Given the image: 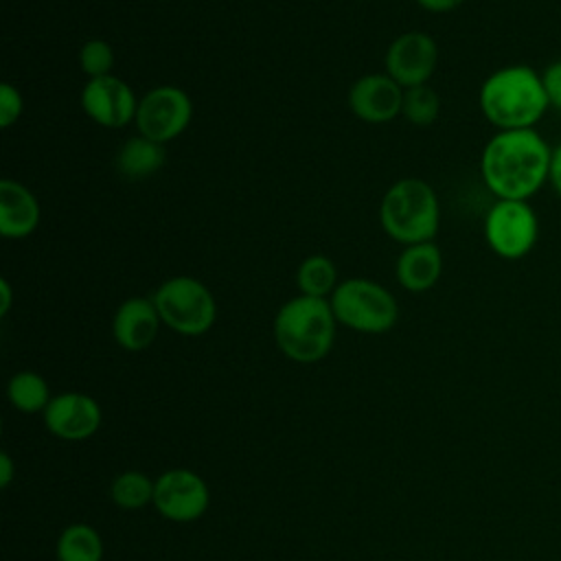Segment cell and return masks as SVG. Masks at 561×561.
Returning a JSON list of instances; mask_svg holds the SVG:
<instances>
[{"label": "cell", "mask_w": 561, "mask_h": 561, "mask_svg": "<svg viewBox=\"0 0 561 561\" xmlns=\"http://www.w3.org/2000/svg\"><path fill=\"white\" fill-rule=\"evenodd\" d=\"M552 147L533 129H504L489 138L480 173L497 199H530L550 175Z\"/></svg>", "instance_id": "1"}, {"label": "cell", "mask_w": 561, "mask_h": 561, "mask_svg": "<svg viewBox=\"0 0 561 561\" xmlns=\"http://www.w3.org/2000/svg\"><path fill=\"white\" fill-rule=\"evenodd\" d=\"M548 107L543 77L528 64L502 66L480 85V110L500 131L533 129Z\"/></svg>", "instance_id": "2"}, {"label": "cell", "mask_w": 561, "mask_h": 561, "mask_svg": "<svg viewBox=\"0 0 561 561\" xmlns=\"http://www.w3.org/2000/svg\"><path fill=\"white\" fill-rule=\"evenodd\" d=\"M335 313L327 298L296 296L274 318V340L280 353L298 364H313L329 355L335 342Z\"/></svg>", "instance_id": "3"}, {"label": "cell", "mask_w": 561, "mask_h": 561, "mask_svg": "<svg viewBox=\"0 0 561 561\" xmlns=\"http://www.w3.org/2000/svg\"><path fill=\"white\" fill-rule=\"evenodd\" d=\"M379 221L386 234L399 243L432 241L440 221L438 197L427 182L403 178L386 191L379 204Z\"/></svg>", "instance_id": "4"}, {"label": "cell", "mask_w": 561, "mask_h": 561, "mask_svg": "<svg viewBox=\"0 0 561 561\" xmlns=\"http://www.w3.org/2000/svg\"><path fill=\"white\" fill-rule=\"evenodd\" d=\"M335 320L359 333H386L399 318L394 296L368 278H348L331 294Z\"/></svg>", "instance_id": "5"}, {"label": "cell", "mask_w": 561, "mask_h": 561, "mask_svg": "<svg viewBox=\"0 0 561 561\" xmlns=\"http://www.w3.org/2000/svg\"><path fill=\"white\" fill-rule=\"evenodd\" d=\"M153 305L162 324L180 335H202L217 318L213 291L193 276H173L164 280L153 294Z\"/></svg>", "instance_id": "6"}, {"label": "cell", "mask_w": 561, "mask_h": 561, "mask_svg": "<svg viewBox=\"0 0 561 561\" xmlns=\"http://www.w3.org/2000/svg\"><path fill=\"white\" fill-rule=\"evenodd\" d=\"M484 239L500 259H524L539 239L535 208L526 199H497L484 217Z\"/></svg>", "instance_id": "7"}, {"label": "cell", "mask_w": 561, "mask_h": 561, "mask_svg": "<svg viewBox=\"0 0 561 561\" xmlns=\"http://www.w3.org/2000/svg\"><path fill=\"white\" fill-rule=\"evenodd\" d=\"M193 118V103L188 94L175 85H158L138 101L136 127L142 136L156 142L178 138Z\"/></svg>", "instance_id": "8"}, {"label": "cell", "mask_w": 561, "mask_h": 561, "mask_svg": "<svg viewBox=\"0 0 561 561\" xmlns=\"http://www.w3.org/2000/svg\"><path fill=\"white\" fill-rule=\"evenodd\" d=\"M210 504L208 484L193 469L175 467L167 469L156 478L153 484V506L171 522H195Z\"/></svg>", "instance_id": "9"}, {"label": "cell", "mask_w": 561, "mask_h": 561, "mask_svg": "<svg viewBox=\"0 0 561 561\" xmlns=\"http://www.w3.org/2000/svg\"><path fill=\"white\" fill-rule=\"evenodd\" d=\"M438 66L436 42L421 31L399 35L386 50V75H390L403 90L425 85Z\"/></svg>", "instance_id": "10"}, {"label": "cell", "mask_w": 561, "mask_h": 561, "mask_svg": "<svg viewBox=\"0 0 561 561\" xmlns=\"http://www.w3.org/2000/svg\"><path fill=\"white\" fill-rule=\"evenodd\" d=\"M101 405L96 399L83 392H61L55 394L44 410L46 430L70 443L92 438L101 427Z\"/></svg>", "instance_id": "11"}, {"label": "cell", "mask_w": 561, "mask_h": 561, "mask_svg": "<svg viewBox=\"0 0 561 561\" xmlns=\"http://www.w3.org/2000/svg\"><path fill=\"white\" fill-rule=\"evenodd\" d=\"M81 107L94 123L116 129L136 118L138 99L123 79L105 75L88 79L81 90Z\"/></svg>", "instance_id": "12"}, {"label": "cell", "mask_w": 561, "mask_h": 561, "mask_svg": "<svg viewBox=\"0 0 561 561\" xmlns=\"http://www.w3.org/2000/svg\"><path fill=\"white\" fill-rule=\"evenodd\" d=\"M403 94L390 75H364L348 90V107L359 121L388 123L401 114Z\"/></svg>", "instance_id": "13"}, {"label": "cell", "mask_w": 561, "mask_h": 561, "mask_svg": "<svg viewBox=\"0 0 561 561\" xmlns=\"http://www.w3.org/2000/svg\"><path fill=\"white\" fill-rule=\"evenodd\" d=\"M160 313L153 305V298L134 296L118 305L114 320H112V333L121 348L125 351H145L153 344L160 331Z\"/></svg>", "instance_id": "14"}, {"label": "cell", "mask_w": 561, "mask_h": 561, "mask_svg": "<svg viewBox=\"0 0 561 561\" xmlns=\"http://www.w3.org/2000/svg\"><path fill=\"white\" fill-rule=\"evenodd\" d=\"M39 202L18 180H0V232L7 239H24L39 224Z\"/></svg>", "instance_id": "15"}, {"label": "cell", "mask_w": 561, "mask_h": 561, "mask_svg": "<svg viewBox=\"0 0 561 561\" xmlns=\"http://www.w3.org/2000/svg\"><path fill=\"white\" fill-rule=\"evenodd\" d=\"M397 280L408 291L432 289L443 272V254L434 241L408 245L397 259Z\"/></svg>", "instance_id": "16"}, {"label": "cell", "mask_w": 561, "mask_h": 561, "mask_svg": "<svg viewBox=\"0 0 561 561\" xmlns=\"http://www.w3.org/2000/svg\"><path fill=\"white\" fill-rule=\"evenodd\" d=\"M167 153L162 142H156L142 134L127 138L116 153V169L129 180H142L164 167Z\"/></svg>", "instance_id": "17"}, {"label": "cell", "mask_w": 561, "mask_h": 561, "mask_svg": "<svg viewBox=\"0 0 561 561\" xmlns=\"http://www.w3.org/2000/svg\"><path fill=\"white\" fill-rule=\"evenodd\" d=\"M57 561H103V539L94 526L68 524L57 537Z\"/></svg>", "instance_id": "18"}, {"label": "cell", "mask_w": 561, "mask_h": 561, "mask_svg": "<svg viewBox=\"0 0 561 561\" xmlns=\"http://www.w3.org/2000/svg\"><path fill=\"white\" fill-rule=\"evenodd\" d=\"M7 397L9 403L24 414L44 412L53 399L46 379L33 370L15 373L7 383Z\"/></svg>", "instance_id": "19"}, {"label": "cell", "mask_w": 561, "mask_h": 561, "mask_svg": "<svg viewBox=\"0 0 561 561\" xmlns=\"http://www.w3.org/2000/svg\"><path fill=\"white\" fill-rule=\"evenodd\" d=\"M296 283L300 294L327 298L340 285L335 263L324 254H311L300 263L296 272Z\"/></svg>", "instance_id": "20"}, {"label": "cell", "mask_w": 561, "mask_h": 561, "mask_svg": "<svg viewBox=\"0 0 561 561\" xmlns=\"http://www.w3.org/2000/svg\"><path fill=\"white\" fill-rule=\"evenodd\" d=\"M153 484L147 473L142 471H123L110 484L112 502L123 511H138L147 504H153Z\"/></svg>", "instance_id": "21"}, {"label": "cell", "mask_w": 561, "mask_h": 561, "mask_svg": "<svg viewBox=\"0 0 561 561\" xmlns=\"http://www.w3.org/2000/svg\"><path fill=\"white\" fill-rule=\"evenodd\" d=\"M438 112H440V99L434 88H430L425 83V85H414V88L405 90L401 114L410 123L421 125V127L432 125L438 118Z\"/></svg>", "instance_id": "22"}, {"label": "cell", "mask_w": 561, "mask_h": 561, "mask_svg": "<svg viewBox=\"0 0 561 561\" xmlns=\"http://www.w3.org/2000/svg\"><path fill=\"white\" fill-rule=\"evenodd\" d=\"M79 66L90 77H105L114 66V50L105 39H88L79 50Z\"/></svg>", "instance_id": "23"}, {"label": "cell", "mask_w": 561, "mask_h": 561, "mask_svg": "<svg viewBox=\"0 0 561 561\" xmlns=\"http://www.w3.org/2000/svg\"><path fill=\"white\" fill-rule=\"evenodd\" d=\"M22 94L15 85L2 83L0 85V125L11 127L22 116Z\"/></svg>", "instance_id": "24"}, {"label": "cell", "mask_w": 561, "mask_h": 561, "mask_svg": "<svg viewBox=\"0 0 561 561\" xmlns=\"http://www.w3.org/2000/svg\"><path fill=\"white\" fill-rule=\"evenodd\" d=\"M543 88L548 94V103L550 107H554L557 112H561V59L552 61L543 72Z\"/></svg>", "instance_id": "25"}, {"label": "cell", "mask_w": 561, "mask_h": 561, "mask_svg": "<svg viewBox=\"0 0 561 561\" xmlns=\"http://www.w3.org/2000/svg\"><path fill=\"white\" fill-rule=\"evenodd\" d=\"M548 182L552 184V188L557 191V195L561 197V142L552 147V160H550V175Z\"/></svg>", "instance_id": "26"}, {"label": "cell", "mask_w": 561, "mask_h": 561, "mask_svg": "<svg viewBox=\"0 0 561 561\" xmlns=\"http://www.w3.org/2000/svg\"><path fill=\"white\" fill-rule=\"evenodd\" d=\"M425 11H432V13H447V11H454L458 9L465 0H416Z\"/></svg>", "instance_id": "27"}, {"label": "cell", "mask_w": 561, "mask_h": 561, "mask_svg": "<svg viewBox=\"0 0 561 561\" xmlns=\"http://www.w3.org/2000/svg\"><path fill=\"white\" fill-rule=\"evenodd\" d=\"M13 476H15L13 460H11V456L7 451H2L0 454V486L7 489L11 484V480H13Z\"/></svg>", "instance_id": "28"}, {"label": "cell", "mask_w": 561, "mask_h": 561, "mask_svg": "<svg viewBox=\"0 0 561 561\" xmlns=\"http://www.w3.org/2000/svg\"><path fill=\"white\" fill-rule=\"evenodd\" d=\"M11 302H13L11 285H9L7 278H2V280H0V316H7V313H9Z\"/></svg>", "instance_id": "29"}]
</instances>
